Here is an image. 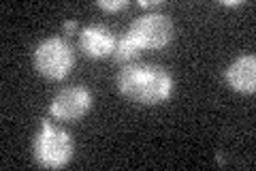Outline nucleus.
Returning a JSON list of instances; mask_svg holds the SVG:
<instances>
[{
	"mask_svg": "<svg viewBox=\"0 0 256 171\" xmlns=\"http://www.w3.org/2000/svg\"><path fill=\"white\" fill-rule=\"evenodd\" d=\"M137 5L141 9H158V7H164V0H139Z\"/></svg>",
	"mask_w": 256,
	"mask_h": 171,
	"instance_id": "9d476101",
	"label": "nucleus"
},
{
	"mask_svg": "<svg viewBox=\"0 0 256 171\" xmlns=\"http://www.w3.org/2000/svg\"><path fill=\"white\" fill-rule=\"evenodd\" d=\"M96 7L102 11H107V13H120V11L128 9V0H111V3L109 0H98Z\"/></svg>",
	"mask_w": 256,
	"mask_h": 171,
	"instance_id": "1a4fd4ad",
	"label": "nucleus"
},
{
	"mask_svg": "<svg viewBox=\"0 0 256 171\" xmlns=\"http://www.w3.org/2000/svg\"><path fill=\"white\" fill-rule=\"evenodd\" d=\"M118 39L111 28L102 24H90L79 32V52L92 60H100L114 54Z\"/></svg>",
	"mask_w": 256,
	"mask_h": 171,
	"instance_id": "423d86ee",
	"label": "nucleus"
},
{
	"mask_svg": "<svg viewBox=\"0 0 256 171\" xmlns=\"http://www.w3.org/2000/svg\"><path fill=\"white\" fill-rule=\"evenodd\" d=\"M118 90L126 101L141 107H156L171 99L173 77L158 64H124L118 73Z\"/></svg>",
	"mask_w": 256,
	"mask_h": 171,
	"instance_id": "f257e3e1",
	"label": "nucleus"
},
{
	"mask_svg": "<svg viewBox=\"0 0 256 171\" xmlns=\"http://www.w3.org/2000/svg\"><path fill=\"white\" fill-rule=\"evenodd\" d=\"M141 54V50L137 45L132 43L130 39H128L126 35L122 39H118V43H116V50H114V60L118 64H130L137 56Z\"/></svg>",
	"mask_w": 256,
	"mask_h": 171,
	"instance_id": "6e6552de",
	"label": "nucleus"
},
{
	"mask_svg": "<svg viewBox=\"0 0 256 171\" xmlns=\"http://www.w3.org/2000/svg\"><path fill=\"white\" fill-rule=\"evenodd\" d=\"M32 64L41 77L50 81H60L75 67V50L62 37H50L34 47Z\"/></svg>",
	"mask_w": 256,
	"mask_h": 171,
	"instance_id": "7ed1b4c3",
	"label": "nucleus"
},
{
	"mask_svg": "<svg viewBox=\"0 0 256 171\" xmlns=\"http://www.w3.org/2000/svg\"><path fill=\"white\" fill-rule=\"evenodd\" d=\"M220 5H222V7H242L244 3H242V0H222Z\"/></svg>",
	"mask_w": 256,
	"mask_h": 171,
	"instance_id": "f8f14e48",
	"label": "nucleus"
},
{
	"mask_svg": "<svg viewBox=\"0 0 256 171\" xmlns=\"http://www.w3.org/2000/svg\"><path fill=\"white\" fill-rule=\"evenodd\" d=\"M224 79L230 90L239 94H254L256 92V56L246 54L230 62L224 71Z\"/></svg>",
	"mask_w": 256,
	"mask_h": 171,
	"instance_id": "0eeeda50",
	"label": "nucleus"
},
{
	"mask_svg": "<svg viewBox=\"0 0 256 171\" xmlns=\"http://www.w3.org/2000/svg\"><path fill=\"white\" fill-rule=\"evenodd\" d=\"M62 30L66 32V35H73V32H77V22L75 20H68L62 24Z\"/></svg>",
	"mask_w": 256,
	"mask_h": 171,
	"instance_id": "9b49d317",
	"label": "nucleus"
},
{
	"mask_svg": "<svg viewBox=\"0 0 256 171\" xmlns=\"http://www.w3.org/2000/svg\"><path fill=\"white\" fill-rule=\"evenodd\" d=\"M92 103L94 96L86 86H68L56 92L50 103V116L62 122H79L90 113Z\"/></svg>",
	"mask_w": 256,
	"mask_h": 171,
	"instance_id": "39448f33",
	"label": "nucleus"
},
{
	"mask_svg": "<svg viewBox=\"0 0 256 171\" xmlns=\"http://www.w3.org/2000/svg\"><path fill=\"white\" fill-rule=\"evenodd\" d=\"M173 32L175 28H173V22L169 15L150 11L130 22V26L126 30V37L139 50H162V47L171 43Z\"/></svg>",
	"mask_w": 256,
	"mask_h": 171,
	"instance_id": "20e7f679",
	"label": "nucleus"
},
{
	"mask_svg": "<svg viewBox=\"0 0 256 171\" xmlns=\"http://www.w3.org/2000/svg\"><path fill=\"white\" fill-rule=\"evenodd\" d=\"M32 154L38 167L64 169L75 156V141L68 131L56 126L50 118H43L32 141Z\"/></svg>",
	"mask_w": 256,
	"mask_h": 171,
	"instance_id": "f03ea898",
	"label": "nucleus"
}]
</instances>
